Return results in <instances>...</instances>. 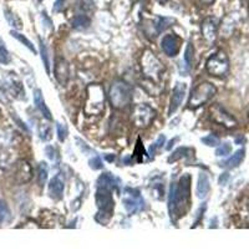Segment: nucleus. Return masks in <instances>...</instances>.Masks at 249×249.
Here are the masks:
<instances>
[{
	"instance_id": "obj_1",
	"label": "nucleus",
	"mask_w": 249,
	"mask_h": 249,
	"mask_svg": "<svg viewBox=\"0 0 249 249\" xmlns=\"http://www.w3.org/2000/svg\"><path fill=\"white\" fill-rule=\"evenodd\" d=\"M191 198V176L183 175L178 179L177 184L171 186L170 197H168V211L171 219L177 222L181 219L188 211Z\"/></svg>"
},
{
	"instance_id": "obj_2",
	"label": "nucleus",
	"mask_w": 249,
	"mask_h": 249,
	"mask_svg": "<svg viewBox=\"0 0 249 249\" xmlns=\"http://www.w3.org/2000/svg\"><path fill=\"white\" fill-rule=\"evenodd\" d=\"M105 90L100 84H90L86 89L85 113L88 116H97L105 110Z\"/></svg>"
},
{
	"instance_id": "obj_3",
	"label": "nucleus",
	"mask_w": 249,
	"mask_h": 249,
	"mask_svg": "<svg viewBox=\"0 0 249 249\" xmlns=\"http://www.w3.org/2000/svg\"><path fill=\"white\" fill-rule=\"evenodd\" d=\"M132 100V90L127 82L117 80L111 85L108 90V101L111 106L116 110H122L130 105Z\"/></svg>"
},
{
	"instance_id": "obj_4",
	"label": "nucleus",
	"mask_w": 249,
	"mask_h": 249,
	"mask_svg": "<svg viewBox=\"0 0 249 249\" xmlns=\"http://www.w3.org/2000/svg\"><path fill=\"white\" fill-rule=\"evenodd\" d=\"M141 69L143 76L152 82H159L164 71V66L152 51L146 50L141 57Z\"/></svg>"
},
{
	"instance_id": "obj_5",
	"label": "nucleus",
	"mask_w": 249,
	"mask_h": 249,
	"mask_svg": "<svg viewBox=\"0 0 249 249\" xmlns=\"http://www.w3.org/2000/svg\"><path fill=\"white\" fill-rule=\"evenodd\" d=\"M217 93V89L211 82H201L199 85L196 86L192 90L188 99V107L190 108H198L203 106L204 104L210 101L213 96Z\"/></svg>"
},
{
	"instance_id": "obj_6",
	"label": "nucleus",
	"mask_w": 249,
	"mask_h": 249,
	"mask_svg": "<svg viewBox=\"0 0 249 249\" xmlns=\"http://www.w3.org/2000/svg\"><path fill=\"white\" fill-rule=\"evenodd\" d=\"M206 70L214 77H223L230 71V59L223 50H218L212 54L206 62Z\"/></svg>"
},
{
	"instance_id": "obj_7",
	"label": "nucleus",
	"mask_w": 249,
	"mask_h": 249,
	"mask_svg": "<svg viewBox=\"0 0 249 249\" xmlns=\"http://www.w3.org/2000/svg\"><path fill=\"white\" fill-rule=\"evenodd\" d=\"M157 112L155 108L151 107L146 104H139L133 107L132 113H131V120L132 124L139 128L148 127L153 121H155Z\"/></svg>"
},
{
	"instance_id": "obj_8",
	"label": "nucleus",
	"mask_w": 249,
	"mask_h": 249,
	"mask_svg": "<svg viewBox=\"0 0 249 249\" xmlns=\"http://www.w3.org/2000/svg\"><path fill=\"white\" fill-rule=\"evenodd\" d=\"M208 113H210V119L212 120L214 124H221V126H223V127L226 128H230V130L237 127V120H235L226 108L222 107V106L218 105V104H214V105L211 106Z\"/></svg>"
},
{
	"instance_id": "obj_9",
	"label": "nucleus",
	"mask_w": 249,
	"mask_h": 249,
	"mask_svg": "<svg viewBox=\"0 0 249 249\" xmlns=\"http://www.w3.org/2000/svg\"><path fill=\"white\" fill-rule=\"evenodd\" d=\"M124 210L127 211L128 214H136L141 212L144 208V201L142 196L140 195L139 191L133 190V188H126L124 190V199H122Z\"/></svg>"
},
{
	"instance_id": "obj_10",
	"label": "nucleus",
	"mask_w": 249,
	"mask_h": 249,
	"mask_svg": "<svg viewBox=\"0 0 249 249\" xmlns=\"http://www.w3.org/2000/svg\"><path fill=\"white\" fill-rule=\"evenodd\" d=\"M218 28H219V21H218L217 18L214 17H208L202 21V36H203V39L206 40L207 43L211 44V45H212L215 41V39H217Z\"/></svg>"
},
{
	"instance_id": "obj_11",
	"label": "nucleus",
	"mask_w": 249,
	"mask_h": 249,
	"mask_svg": "<svg viewBox=\"0 0 249 249\" xmlns=\"http://www.w3.org/2000/svg\"><path fill=\"white\" fill-rule=\"evenodd\" d=\"M95 201H96V206L99 211H105V212L112 213L115 202H113L111 191L104 190V188H97Z\"/></svg>"
},
{
	"instance_id": "obj_12",
	"label": "nucleus",
	"mask_w": 249,
	"mask_h": 249,
	"mask_svg": "<svg viewBox=\"0 0 249 249\" xmlns=\"http://www.w3.org/2000/svg\"><path fill=\"white\" fill-rule=\"evenodd\" d=\"M186 90H187V86L184 82H177V84H176L175 89H173L172 96H171L168 116H172L173 113L178 110L182 101H183L184 99V95H186Z\"/></svg>"
},
{
	"instance_id": "obj_13",
	"label": "nucleus",
	"mask_w": 249,
	"mask_h": 249,
	"mask_svg": "<svg viewBox=\"0 0 249 249\" xmlns=\"http://www.w3.org/2000/svg\"><path fill=\"white\" fill-rule=\"evenodd\" d=\"M70 77V68L69 62L64 57H59L55 61V79L61 86H65Z\"/></svg>"
},
{
	"instance_id": "obj_14",
	"label": "nucleus",
	"mask_w": 249,
	"mask_h": 249,
	"mask_svg": "<svg viewBox=\"0 0 249 249\" xmlns=\"http://www.w3.org/2000/svg\"><path fill=\"white\" fill-rule=\"evenodd\" d=\"M179 46H181V41L177 36H175L173 34H168L162 39L161 41V48L163 50V53L167 56L173 57L178 54Z\"/></svg>"
},
{
	"instance_id": "obj_15",
	"label": "nucleus",
	"mask_w": 249,
	"mask_h": 249,
	"mask_svg": "<svg viewBox=\"0 0 249 249\" xmlns=\"http://www.w3.org/2000/svg\"><path fill=\"white\" fill-rule=\"evenodd\" d=\"M33 177V168H31L30 163L24 160L18 162L17 170H15V179L19 184H24L29 182Z\"/></svg>"
},
{
	"instance_id": "obj_16",
	"label": "nucleus",
	"mask_w": 249,
	"mask_h": 249,
	"mask_svg": "<svg viewBox=\"0 0 249 249\" xmlns=\"http://www.w3.org/2000/svg\"><path fill=\"white\" fill-rule=\"evenodd\" d=\"M64 188H65V183L62 181L61 176H55L49 183V196L55 201H59L62 198Z\"/></svg>"
},
{
	"instance_id": "obj_17",
	"label": "nucleus",
	"mask_w": 249,
	"mask_h": 249,
	"mask_svg": "<svg viewBox=\"0 0 249 249\" xmlns=\"http://www.w3.org/2000/svg\"><path fill=\"white\" fill-rule=\"evenodd\" d=\"M97 188H104V190H117L119 188V179L110 172H106L101 175L97 179Z\"/></svg>"
},
{
	"instance_id": "obj_18",
	"label": "nucleus",
	"mask_w": 249,
	"mask_h": 249,
	"mask_svg": "<svg viewBox=\"0 0 249 249\" xmlns=\"http://www.w3.org/2000/svg\"><path fill=\"white\" fill-rule=\"evenodd\" d=\"M211 184H210V178L206 173L201 172L198 175V182H197V197L199 199L206 198L207 195L210 193Z\"/></svg>"
},
{
	"instance_id": "obj_19",
	"label": "nucleus",
	"mask_w": 249,
	"mask_h": 249,
	"mask_svg": "<svg viewBox=\"0 0 249 249\" xmlns=\"http://www.w3.org/2000/svg\"><path fill=\"white\" fill-rule=\"evenodd\" d=\"M34 102H35V106H36L37 110L41 112V115H43V116L45 117L48 121H51V120H53V116H51L50 110H49V107L46 106L45 101H44L43 93H41V91H40L39 89H36V90L34 91Z\"/></svg>"
},
{
	"instance_id": "obj_20",
	"label": "nucleus",
	"mask_w": 249,
	"mask_h": 249,
	"mask_svg": "<svg viewBox=\"0 0 249 249\" xmlns=\"http://www.w3.org/2000/svg\"><path fill=\"white\" fill-rule=\"evenodd\" d=\"M244 156H246V150H244V148H241V150H238L237 152H235L234 155L231 157V159H228L226 162H223V163H222V166L226 168L237 167V166H239V164H241V162L243 161Z\"/></svg>"
},
{
	"instance_id": "obj_21",
	"label": "nucleus",
	"mask_w": 249,
	"mask_h": 249,
	"mask_svg": "<svg viewBox=\"0 0 249 249\" xmlns=\"http://www.w3.org/2000/svg\"><path fill=\"white\" fill-rule=\"evenodd\" d=\"M4 17H5L9 25L13 26L15 30H21L23 29V21H21V19L14 12H12L10 9H4Z\"/></svg>"
},
{
	"instance_id": "obj_22",
	"label": "nucleus",
	"mask_w": 249,
	"mask_h": 249,
	"mask_svg": "<svg viewBox=\"0 0 249 249\" xmlns=\"http://www.w3.org/2000/svg\"><path fill=\"white\" fill-rule=\"evenodd\" d=\"M91 20L88 15L85 14H81V15H77L74 20H72V28L76 29V30H85L90 26Z\"/></svg>"
},
{
	"instance_id": "obj_23",
	"label": "nucleus",
	"mask_w": 249,
	"mask_h": 249,
	"mask_svg": "<svg viewBox=\"0 0 249 249\" xmlns=\"http://www.w3.org/2000/svg\"><path fill=\"white\" fill-rule=\"evenodd\" d=\"M49 175V168L48 164L45 162H40L39 167H37V181H39V184L41 187L45 186L46 179H48Z\"/></svg>"
},
{
	"instance_id": "obj_24",
	"label": "nucleus",
	"mask_w": 249,
	"mask_h": 249,
	"mask_svg": "<svg viewBox=\"0 0 249 249\" xmlns=\"http://www.w3.org/2000/svg\"><path fill=\"white\" fill-rule=\"evenodd\" d=\"M10 34L13 35V37H15V39H17V40H19L20 43H23L24 45H25L26 48H28L29 50L31 51V53H34V54H35V53H36V49H35V46L33 45V43H31V41L28 39V37L24 36V35L20 34V33H18L17 30H12V31H10Z\"/></svg>"
},
{
	"instance_id": "obj_25",
	"label": "nucleus",
	"mask_w": 249,
	"mask_h": 249,
	"mask_svg": "<svg viewBox=\"0 0 249 249\" xmlns=\"http://www.w3.org/2000/svg\"><path fill=\"white\" fill-rule=\"evenodd\" d=\"M39 135H40V139L43 140V141H50L53 139V131H51L50 124H40L39 126Z\"/></svg>"
},
{
	"instance_id": "obj_26",
	"label": "nucleus",
	"mask_w": 249,
	"mask_h": 249,
	"mask_svg": "<svg viewBox=\"0 0 249 249\" xmlns=\"http://www.w3.org/2000/svg\"><path fill=\"white\" fill-rule=\"evenodd\" d=\"M40 53H41V59H43L44 66H45L46 74L50 75V61H49V55H48V50H46V46L44 44V40L40 37Z\"/></svg>"
},
{
	"instance_id": "obj_27",
	"label": "nucleus",
	"mask_w": 249,
	"mask_h": 249,
	"mask_svg": "<svg viewBox=\"0 0 249 249\" xmlns=\"http://www.w3.org/2000/svg\"><path fill=\"white\" fill-rule=\"evenodd\" d=\"M188 151H190V148H187V147L177 148V150L173 151L172 155L170 156L168 162H170V163H172V162H176V161H178V160L183 159V157H186V156H187Z\"/></svg>"
},
{
	"instance_id": "obj_28",
	"label": "nucleus",
	"mask_w": 249,
	"mask_h": 249,
	"mask_svg": "<svg viewBox=\"0 0 249 249\" xmlns=\"http://www.w3.org/2000/svg\"><path fill=\"white\" fill-rule=\"evenodd\" d=\"M176 20L175 19H171V18H159L157 19V23L155 21V28L157 29V33H161L163 29L168 28V26L171 25V24L175 23Z\"/></svg>"
},
{
	"instance_id": "obj_29",
	"label": "nucleus",
	"mask_w": 249,
	"mask_h": 249,
	"mask_svg": "<svg viewBox=\"0 0 249 249\" xmlns=\"http://www.w3.org/2000/svg\"><path fill=\"white\" fill-rule=\"evenodd\" d=\"M9 62H10V55L4 41L0 39V64H9Z\"/></svg>"
},
{
	"instance_id": "obj_30",
	"label": "nucleus",
	"mask_w": 249,
	"mask_h": 249,
	"mask_svg": "<svg viewBox=\"0 0 249 249\" xmlns=\"http://www.w3.org/2000/svg\"><path fill=\"white\" fill-rule=\"evenodd\" d=\"M193 55H195V48H193L192 44H188L186 48V51H184V62L188 68H191L193 61Z\"/></svg>"
},
{
	"instance_id": "obj_31",
	"label": "nucleus",
	"mask_w": 249,
	"mask_h": 249,
	"mask_svg": "<svg viewBox=\"0 0 249 249\" xmlns=\"http://www.w3.org/2000/svg\"><path fill=\"white\" fill-rule=\"evenodd\" d=\"M95 219H96L100 224H102V226H106L111 219V213L105 212V211H99V213L95 215Z\"/></svg>"
},
{
	"instance_id": "obj_32",
	"label": "nucleus",
	"mask_w": 249,
	"mask_h": 249,
	"mask_svg": "<svg viewBox=\"0 0 249 249\" xmlns=\"http://www.w3.org/2000/svg\"><path fill=\"white\" fill-rule=\"evenodd\" d=\"M231 151H232V146H231L230 142H226V143L219 144V147L215 150V155H217V156H227V155H230Z\"/></svg>"
},
{
	"instance_id": "obj_33",
	"label": "nucleus",
	"mask_w": 249,
	"mask_h": 249,
	"mask_svg": "<svg viewBox=\"0 0 249 249\" xmlns=\"http://www.w3.org/2000/svg\"><path fill=\"white\" fill-rule=\"evenodd\" d=\"M202 142H203L204 144H207V146L215 147V146H218V144H219V139H218L217 136H214V135H208V136H206L202 139Z\"/></svg>"
},
{
	"instance_id": "obj_34",
	"label": "nucleus",
	"mask_w": 249,
	"mask_h": 249,
	"mask_svg": "<svg viewBox=\"0 0 249 249\" xmlns=\"http://www.w3.org/2000/svg\"><path fill=\"white\" fill-rule=\"evenodd\" d=\"M56 131H57V137H59L60 141H61V142L65 141L66 137H68V128H66L62 124L57 122V124H56Z\"/></svg>"
},
{
	"instance_id": "obj_35",
	"label": "nucleus",
	"mask_w": 249,
	"mask_h": 249,
	"mask_svg": "<svg viewBox=\"0 0 249 249\" xmlns=\"http://www.w3.org/2000/svg\"><path fill=\"white\" fill-rule=\"evenodd\" d=\"M133 157L136 159L137 162H141V157L140 156H146V151H144L143 146H142V142L141 140L139 139V141H137V144H136V148H135V153H133Z\"/></svg>"
},
{
	"instance_id": "obj_36",
	"label": "nucleus",
	"mask_w": 249,
	"mask_h": 249,
	"mask_svg": "<svg viewBox=\"0 0 249 249\" xmlns=\"http://www.w3.org/2000/svg\"><path fill=\"white\" fill-rule=\"evenodd\" d=\"M80 8L85 13H92L95 10V5H93L92 0H80Z\"/></svg>"
},
{
	"instance_id": "obj_37",
	"label": "nucleus",
	"mask_w": 249,
	"mask_h": 249,
	"mask_svg": "<svg viewBox=\"0 0 249 249\" xmlns=\"http://www.w3.org/2000/svg\"><path fill=\"white\" fill-rule=\"evenodd\" d=\"M164 141H166V139H164L163 135H160L159 139H157V141H156L155 143H153L152 146H151V148H150V153H151V155H152V153L155 152V150L157 151V150H159V148H161L162 146H163Z\"/></svg>"
},
{
	"instance_id": "obj_38",
	"label": "nucleus",
	"mask_w": 249,
	"mask_h": 249,
	"mask_svg": "<svg viewBox=\"0 0 249 249\" xmlns=\"http://www.w3.org/2000/svg\"><path fill=\"white\" fill-rule=\"evenodd\" d=\"M9 214V211H8V207H6V204L4 203L1 199H0V224L3 223L4 221L6 219V217H8Z\"/></svg>"
},
{
	"instance_id": "obj_39",
	"label": "nucleus",
	"mask_w": 249,
	"mask_h": 249,
	"mask_svg": "<svg viewBox=\"0 0 249 249\" xmlns=\"http://www.w3.org/2000/svg\"><path fill=\"white\" fill-rule=\"evenodd\" d=\"M89 164H90V167L92 168V170H101V168L104 167V164H102L101 160H100L99 157H93V159H91L90 161H89Z\"/></svg>"
},
{
	"instance_id": "obj_40",
	"label": "nucleus",
	"mask_w": 249,
	"mask_h": 249,
	"mask_svg": "<svg viewBox=\"0 0 249 249\" xmlns=\"http://www.w3.org/2000/svg\"><path fill=\"white\" fill-rule=\"evenodd\" d=\"M45 152H46V155H48L49 159H50V160H54V153H55L54 148L51 147V146H46Z\"/></svg>"
},
{
	"instance_id": "obj_41",
	"label": "nucleus",
	"mask_w": 249,
	"mask_h": 249,
	"mask_svg": "<svg viewBox=\"0 0 249 249\" xmlns=\"http://www.w3.org/2000/svg\"><path fill=\"white\" fill-rule=\"evenodd\" d=\"M228 178H230V175H228V173H223V175L219 177V184H222V186L226 184L227 181H228Z\"/></svg>"
},
{
	"instance_id": "obj_42",
	"label": "nucleus",
	"mask_w": 249,
	"mask_h": 249,
	"mask_svg": "<svg viewBox=\"0 0 249 249\" xmlns=\"http://www.w3.org/2000/svg\"><path fill=\"white\" fill-rule=\"evenodd\" d=\"M201 3L203 5H211V4L214 3V0H201Z\"/></svg>"
},
{
	"instance_id": "obj_43",
	"label": "nucleus",
	"mask_w": 249,
	"mask_h": 249,
	"mask_svg": "<svg viewBox=\"0 0 249 249\" xmlns=\"http://www.w3.org/2000/svg\"><path fill=\"white\" fill-rule=\"evenodd\" d=\"M177 140H178V139H173L172 141H171L170 143H168V146H167V147H166V148H167V150H171V148H172V146H173V143H175V142L177 141Z\"/></svg>"
},
{
	"instance_id": "obj_44",
	"label": "nucleus",
	"mask_w": 249,
	"mask_h": 249,
	"mask_svg": "<svg viewBox=\"0 0 249 249\" xmlns=\"http://www.w3.org/2000/svg\"><path fill=\"white\" fill-rule=\"evenodd\" d=\"M159 1H160V3H161V4H163V3H166L167 0H159Z\"/></svg>"
},
{
	"instance_id": "obj_45",
	"label": "nucleus",
	"mask_w": 249,
	"mask_h": 249,
	"mask_svg": "<svg viewBox=\"0 0 249 249\" xmlns=\"http://www.w3.org/2000/svg\"><path fill=\"white\" fill-rule=\"evenodd\" d=\"M36 1H37V3H43L44 0H36Z\"/></svg>"
},
{
	"instance_id": "obj_46",
	"label": "nucleus",
	"mask_w": 249,
	"mask_h": 249,
	"mask_svg": "<svg viewBox=\"0 0 249 249\" xmlns=\"http://www.w3.org/2000/svg\"><path fill=\"white\" fill-rule=\"evenodd\" d=\"M248 117H249V115H248Z\"/></svg>"
}]
</instances>
